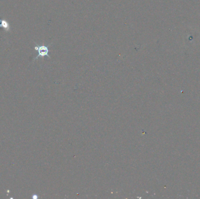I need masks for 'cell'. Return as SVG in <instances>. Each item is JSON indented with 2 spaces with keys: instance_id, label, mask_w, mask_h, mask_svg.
Returning a JSON list of instances; mask_svg holds the SVG:
<instances>
[{
  "instance_id": "cell-1",
  "label": "cell",
  "mask_w": 200,
  "mask_h": 199,
  "mask_svg": "<svg viewBox=\"0 0 200 199\" xmlns=\"http://www.w3.org/2000/svg\"><path fill=\"white\" fill-rule=\"evenodd\" d=\"M35 50L38 51V55L36 56V57L35 59V60L38 59L39 57H45V56H48L49 55V50L48 47L45 46H39V45H36L35 46Z\"/></svg>"
},
{
  "instance_id": "cell-2",
  "label": "cell",
  "mask_w": 200,
  "mask_h": 199,
  "mask_svg": "<svg viewBox=\"0 0 200 199\" xmlns=\"http://www.w3.org/2000/svg\"><path fill=\"white\" fill-rule=\"evenodd\" d=\"M0 28H4L5 30H8L9 29V25L6 21L0 20Z\"/></svg>"
}]
</instances>
